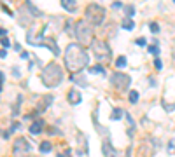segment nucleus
I'll return each mask as SVG.
<instances>
[{"label":"nucleus","instance_id":"7c9ffc66","mask_svg":"<svg viewBox=\"0 0 175 157\" xmlns=\"http://www.w3.org/2000/svg\"><path fill=\"white\" fill-rule=\"evenodd\" d=\"M5 35H7V30H5V28H0V37H2V39H4V37H5Z\"/></svg>","mask_w":175,"mask_h":157},{"label":"nucleus","instance_id":"0eeeda50","mask_svg":"<svg viewBox=\"0 0 175 157\" xmlns=\"http://www.w3.org/2000/svg\"><path fill=\"white\" fill-rule=\"evenodd\" d=\"M30 150H32V145L28 143V140H26V138H18V140L14 141V147H12V154H14L16 157L26 156Z\"/></svg>","mask_w":175,"mask_h":157},{"label":"nucleus","instance_id":"b1692460","mask_svg":"<svg viewBox=\"0 0 175 157\" xmlns=\"http://www.w3.org/2000/svg\"><path fill=\"white\" fill-rule=\"evenodd\" d=\"M147 51L152 52V54H156V56L159 54V49H158V45H151V47H147Z\"/></svg>","mask_w":175,"mask_h":157},{"label":"nucleus","instance_id":"2eb2a0df","mask_svg":"<svg viewBox=\"0 0 175 157\" xmlns=\"http://www.w3.org/2000/svg\"><path fill=\"white\" fill-rule=\"evenodd\" d=\"M62 7L67 9V10H70V12H74V10H75V0H63Z\"/></svg>","mask_w":175,"mask_h":157},{"label":"nucleus","instance_id":"cd10ccee","mask_svg":"<svg viewBox=\"0 0 175 157\" xmlns=\"http://www.w3.org/2000/svg\"><path fill=\"white\" fill-rule=\"evenodd\" d=\"M135 44L142 47V45H145V39H144V37H140V39H137V42H135Z\"/></svg>","mask_w":175,"mask_h":157},{"label":"nucleus","instance_id":"4be33fe9","mask_svg":"<svg viewBox=\"0 0 175 157\" xmlns=\"http://www.w3.org/2000/svg\"><path fill=\"white\" fill-rule=\"evenodd\" d=\"M149 28H151V31H152V33H158V31H159V25H158L156 21H152V23L149 25Z\"/></svg>","mask_w":175,"mask_h":157},{"label":"nucleus","instance_id":"20e7f679","mask_svg":"<svg viewBox=\"0 0 175 157\" xmlns=\"http://www.w3.org/2000/svg\"><path fill=\"white\" fill-rule=\"evenodd\" d=\"M84 14H86V21L89 25H102L105 19V7L100 4H89Z\"/></svg>","mask_w":175,"mask_h":157},{"label":"nucleus","instance_id":"f257e3e1","mask_svg":"<svg viewBox=\"0 0 175 157\" xmlns=\"http://www.w3.org/2000/svg\"><path fill=\"white\" fill-rule=\"evenodd\" d=\"M89 63L88 52L79 44H68L65 49V66L68 72H81L84 66Z\"/></svg>","mask_w":175,"mask_h":157},{"label":"nucleus","instance_id":"a211bd4d","mask_svg":"<svg viewBox=\"0 0 175 157\" xmlns=\"http://www.w3.org/2000/svg\"><path fill=\"white\" fill-rule=\"evenodd\" d=\"M123 110H121V108H114V112H112V115H110V119H112V121H117V119H121V117H123Z\"/></svg>","mask_w":175,"mask_h":157},{"label":"nucleus","instance_id":"9d476101","mask_svg":"<svg viewBox=\"0 0 175 157\" xmlns=\"http://www.w3.org/2000/svg\"><path fill=\"white\" fill-rule=\"evenodd\" d=\"M53 100H54V98H53L51 94H49V96H42L41 103H39V106H37V112H46V108L53 103Z\"/></svg>","mask_w":175,"mask_h":157},{"label":"nucleus","instance_id":"a878e982","mask_svg":"<svg viewBox=\"0 0 175 157\" xmlns=\"http://www.w3.org/2000/svg\"><path fill=\"white\" fill-rule=\"evenodd\" d=\"M0 44H2L4 47H11V42H9V39H7V37H4V39L0 40Z\"/></svg>","mask_w":175,"mask_h":157},{"label":"nucleus","instance_id":"bb28decb","mask_svg":"<svg viewBox=\"0 0 175 157\" xmlns=\"http://www.w3.org/2000/svg\"><path fill=\"white\" fill-rule=\"evenodd\" d=\"M18 127H20V122H12V126H11V129H9V135L12 133V131H16Z\"/></svg>","mask_w":175,"mask_h":157},{"label":"nucleus","instance_id":"dca6fc26","mask_svg":"<svg viewBox=\"0 0 175 157\" xmlns=\"http://www.w3.org/2000/svg\"><path fill=\"white\" fill-rule=\"evenodd\" d=\"M26 9H30L32 18H39V16L42 14V12H41L39 9H37V7H33V4H32V2H26Z\"/></svg>","mask_w":175,"mask_h":157},{"label":"nucleus","instance_id":"5701e85b","mask_svg":"<svg viewBox=\"0 0 175 157\" xmlns=\"http://www.w3.org/2000/svg\"><path fill=\"white\" fill-rule=\"evenodd\" d=\"M91 73H102L103 72V66L102 65H96V66H91V70H89Z\"/></svg>","mask_w":175,"mask_h":157},{"label":"nucleus","instance_id":"423d86ee","mask_svg":"<svg viewBox=\"0 0 175 157\" xmlns=\"http://www.w3.org/2000/svg\"><path fill=\"white\" fill-rule=\"evenodd\" d=\"M93 54H95V58L96 60H100V61H109L110 60V54H112V51H110V47H109V44L107 42H93Z\"/></svg>","mask_w":175,"mask_h":157},{"label":"nucleus","instance_id":"4468645a","mask_svg":"<svg viewBox=\"0 0 175 157\" xmlns=\"http://www.w3.org/2000/svg\"><path fill=\"white\" fill-rule=\"evenodd\" d=\"M121 26H123L124 30H133L135 28V23L131 18H124L123 21H121Z\"/></svg>","mask_w":175,"mask_h":157},{"label":"nucleus","instance_id":"ddd939ff","mask_svg":"<svg viewBox=\"0 0 175 157\" xmlns=\"http://www.w3.org/2000/svg\"><path fill=\"white\" fill-rule=\"evenodd\" d=\"M42 45H46V47H49L54 54H60V47L56 45V42L53 40V39H44L42 40Z\"/></svg>","mask_w":175,"mask_h":157},{"label":"nucleus","instance_id":"c756f323","mask_svg":"<svg viewBox=\"0 0 175 157\" xmlns=\"http://www.w3.org/2000/svg\"><path fill=\"white\" fill-rule=\"evenodd\" d=\"M112 7H114V9H121V7H123V4H121V2H114Z\"/></svg>","mask_w":175,"mask_h":157},{"label":"nucleus","instance_id":"f8f14e48","mask_svg":"<svg viewBox=\"0 0 175 157\" xmlns=\"http://www.w3.org/2000/svg\"><path fill=\"white\" fill-rule=\"evenodd\" d=\"M42 127H44V121H42V119H37V121L30 126V133L32 135H39V133H42Z\"/></svg>","mask_w":175,"mask_h":157},{"label":"nucleus","instance_id":"72a5a7b5","mask_svg":"<svg viewBox=\"0 0 175 157\" xmlns=\"http://www.w3.org/2000/svg\"><path fill=\"white\" fill-rule=\"evenodd\" d=\"M67 157H72V150H67Z\"/></svg>","mask_w":175,"mask_h":157},{"label":"nucleus","instance_id":"2f4dec72","mask_svg":"<svg viewBox=\"0 0 175 157\" xmlns=\"http://www.w3.org/2000/svg\"><path fill=\"white\" fill-rule=\"evenodd\" d=\"M5 56H7V51H5V49H2V51H0V58H5Z\"/></svg>","mask_w":175,"mask_h":157},{"label":"nucleus","instance_id":"c85d7f7f","mask_svg":"<svg viewBox=\"0 0 175 157\" xmlns=\"http://www.w3.org/2000/svg\"><path fill=\"white\" fill-rule=\"evenodd\" d=\"M2 9L5 10V12H7V14H9V16H12V10H11L9 7H7V5H5V4H2Z\"/></svg>","mask_w":175,"mask_h":157},{"label":"nucleus","instance_id":"aec40b11","mask_svg":"<svg viewBox=\"0 0 175 157\" xmlns=\"http://www.w3.org/2000/svg\"><path fill=\"white\" fill-rule=\"evenodd\" d=\"M124 12H126V18H131L135 14V7L133 5H124Z\"/></svg>","mask_w":175,"mask_h":157},{"label":"nucleus","instance_id":"39448f33","mask_svg":"<svg viewBox=\"0 0 175 157\" xmlns=\"http://www.w3.org/2000/svg\"><path fill=\"white\" fill-rule=\"evenodd\" d=\"M110 82H112V86L119 93H123V91H128V87L131 84V79H130V75H126L123 72H116L110 77Z\"/></svg>","mask_w":175,"mask_h":157},{"label":"nucleus","instance_id":"7ed1b4c3","mask_svg":"<svg viewBox=\"0 0 175 157\" xmlns=\"http://www.w3.org/2000/svg\"><path fill=\"white\" fill-rule=\"evenodd\" d=\"M75 39L79 44L83 45H91V37H93V30L91 25L88 21H77L75 23Z\"/></svg>","mask_w":175,"mask_h":157},{"label":"nucleus","instance_id":"6e6552de","mask_svg":"<svg viewBox=\"0 0 175 157\" xmlns=\"http://www.w3.org/2000/svg\"><path fill=\"white\" fill-rule=\"evenodd\" d=\"M42 40H44V28H30L28 33H26V42L32 44V45H42Z\"/></svg>","mask_w":175,"mask_h":157},{"label":"nucleus","instance_id":"412c9836","mask_svg":"<svg viewBox=\"0 0 175 157\" xmlns=\"http://www.w3.org/2000/svg\"><path fill=\"white\" fill-rule=\"evenodd\" d=\"M130 101L131 103H137L138 101V93L137 91H130Z\"/></svg>","mask_w":175,"mask_h":157},{"label":"nucleus","instance_id":"f3484780","mask_svg":"<svg viewBox=\"0 0 175 157\" xmlns=\"http://www.w3.org/2000/svg\"><path fill=\"white\" fill-rule=\"evenodd\" d=\"M51 148H53L51 141H42L41 145H39V150H41L42 154H47V152H51Z\"/></svg>","mask_w":175,"mask_h":157},{"label":"nucleus","instance_id":"393cba45","mask_svg":"<svg viewBox=\"0 0 175 157\" xmlns=\"http://www.w3.org/2000/svg\"><path fill=\"white\" fill-rule=\"evenodd\" d=\"M154 66L158 68V70H161V68H163V63H161L159 58H156V60H154Z\"/></svg>","mask_w":175,"mask_h":157},{"label":"nucleus","instance_id":"f03ea898","mask_svg":"<svg viewBox=\"0 0 175 157\" xmlns=\"http://www.w3.org/2000/svg\"><path fill=\"white\" fill-rule=\"evenodd\" d=\"M41 80L46 87H58L63 80V68L58 63H49L42 68Z\"/></svg>","mask_w":175,"mask_h":157},{"label":"nucleus","instance_id":"9b49d317","mask_svg":"<svg viewBox=\"0 0 175 157\" xmlns=\"http://www.w3.org/2000/svg\"><path fill=\"white\" fill-rule=\"evenodd\" d=\"M67 98H68V103H72V105L81 103V93L77 89H70L68 94H67Z\"/></svg>","mask_w":175,"mask_h":157},{"label":"nucleus","instance_id":"6ab92c4d","mask_svg":"<svg viewBox=\"0 0 175 157\" xmlns=\"http://www.w3.org/2000/svg\"><path fill=\"white\" fill-rule=\"evenodd\" d=\"M116 66H117V68H124V66H126V58H124V56H119V58L116 60Z\"/></svg>","mask_w":175,"mask_h":157},{"label":"nucleus","instance_id":"1a4fd4ad","mask_svg":"<svg viewBox=\"0 0 175 157\" xmlns=\"http://www.w3.org/2000/svg\"><path fill=\"white\" fill-rule=\"evenodd\" d=\"M102 150H103V157H121V154L114 148L109 140H105L102 143Z\"/></svg>","mask_w":175,"mask_h":157},{"label":"nucleus","instance_id":"473e14b6","mask_svg":"<svg viewBox=\"0 0 175 157\" xmlns=\"http://www.w3.org/2000/svg\"><path fill=\"white\" fill-rule=\"evenodd\" d=\"M21 56H23V60H26V58H28V52L23 51V52H21Z\"/></svg>","mask_w":175,"mask_h":157}]
</instances>
